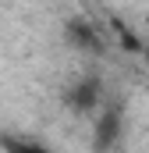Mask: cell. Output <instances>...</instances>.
Wrapping results in <instances>:
<instances>
[{
	"mask_svg": "<svg viewBox=\"0 0 149 153\" xmlns=\"http://www.w3.org/2000/svg\"><path fill=\"white\" fill-rule=\"evenodd\" d=\"M71 107L74 111H92V107H100V82H96V78H85V82H78L71 89Z\"/></svg>",
	"mask_w": 149,
	"mask_h": 153,
	"instance_id": "1",
	"label": "cell"
},
{
	"mask_svg": "<svg viewBox=\"0 0 149 153\" xmlns=\"http://www.w3.org/2000/svg\"><path fill=\"white\" fill-rule=\"evenodd\" d=\"M117 132H121V117L114 114V111H103V117L96 121V146L107 150L114 139H117Z\"/></svg>",
	"mask_w": 149,
	"mask_h": 153,
	"instance_id": "2",
	"label": "cell"
},
{
	"mask_svg": "<svg viewBox=\"0 0 149 153\" xmlns=\"http://www.w3.org/2000/svg\"><path fill=\"white\" fill-rule=\"evenodd\" d=\"M4 150L7 153H50L39 143H29V139H4Z\"/></svg>",
	"mask_w": 149,
	"mask_h": 153,
	"instance_id": "3",
	"label": "cell"
},
{
	"mask_svg": "<svg viewBox=\"0 0 149 153\" xmlns=\"http://www.w3.org/2000/svg\"><path fill=\"white\" fill-rule=\"evenodd\" d=\"M71 36H74V43H78V46H89V50H96V46H100V43H96V36H92L85 25H71Z\"/></svg>",
	"mask_w": 149,
	"mask_h": 153,
	"instance_id": "4",
	"label": "cell"
},
{
	"mask_svg": "<svg viewBox=\"0 0 149 153\" xmlns=\"http://www.w3.org/2000/svg\"><path fill=\"white\" fill-rule=\"evenodd\" d=\"M142 53H146V64H149V46H146V50H142Z\"/></svg>",
	"mask_w": 149,
	"mask_h": 153,
	"instance_id": "5",
	"label": "cell"
}]
</instances>
